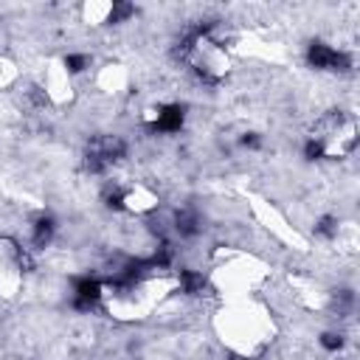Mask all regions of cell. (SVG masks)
<instances>
[{
    "instance_id": "cell-7",
    "label": "cell",
    "mask_w": 360,
    "mask_h": 360,
    "mask_svg": "<svg viewBox=\"0 0 360 360\" xmlns=\"http://www.w3.org/2000/svg\"><path fill=\"white\" fill-rule=\"evenodd\" d=\"M180 287H183V293L186 296H203L205 293V287H208V281H205V276L203 273H197V270H180Z\"/></svg>"
},
{
    "instance_id": "cell-14",
    "label": "cell",
    "mask_w": 360,
    "mask_h": 360,
    "mask_svg": "<svg viewBox=\"0 0 360 360\" xmlns=\"http://www.w3.org/2000/svg\"><path fill=\"white\" fill-rule=\"evenodd\" d=\"M231 360H251L248 354H231Z\"/></svg>"
},
{
    "instance_id": "cell-13",
    "label": "cell",
    "mask_w": 360,
    "mask_h": 360,
    "mask_svg": "<svg viewBox=\"0 0 360 360\" xmlns=\"http://www.w3.org/2000/svg\"><path fill=\"white\" fill-rule=\"evenodd\" d=\"M240 143H242V147H251V150H256V147H259V135H256V132H245V135L240 138Z\"/></svg>"
},
{
    "instance_id": "cell-3",
    "label": "cell",
    "mask_w": 360,
    "mask_h": 360,
    "mask_svg": "<svg viewBox=\"0 0 360 360\" xmlns=\"http://www.w3.org/2000/svg\"><path fill=\"white\" fill-rule=\"evenodd\" d=\"M104 299V284L96 276H79L74 279V296H70V307L77 313H93Z\"/></svg>"
},
{
    "instance_id": "cell-11",
    "label": "cell",
    "mask_w": 360,
    "mask_h": 360,
    "mask_svg": "<svg viewBox=\"0 0 360 360\" xmlns=\"http://www.w3.org/2000/svg\"><path fill=\"white\" fill-rule=\"evenodd\" d=\"M315 234H318V237H327V240L338 237V220H335V217H324V220H318Z\"/></svg>"
},
{
    "instance_id": "cell-4",
    "label": "cell",
    "mask_w": 360,
    "mask_h": 360,
    "mask_svg": "<svg viewBox=\"0 0 360 360\" xmlns=\"http://www.w3.org/2000/svg\"><path fill=\"white\" fill-rule=\"evenodd\" d=\"M183 118H186L183 104H161L152 124H150V130L152 132H180Z\"/></svg>"
},
{
    "instance_id": "cell-9",
    "label": "cell",
    "mask_w": 360,
    "mask_h": 360,
    "mask_svg": "<svg viewBox=\"0 0 360 360\" xmlns=\"http://www.w3.org/2000/svg\"><path fill=\"white\" fill-rule=\"evenodd\" d=\"M135 15V6L132 3H121V0H118V3H113V9H110V23H124V20H130Z\"/></svg>"
},
{
    "instance_id": "cell-12",
    "label": "cell",
    "mask_w": 360,
    "mask_h": 360,
    "mask_svg": "<svg viewBox=\"0 0 360 360\" xmlns=\"http://www.w3.org/2000/svg\"><path fill=\"white\" fill-rule=\"evenodd\" d=\"M321 346H324L327 352H338V349L343 346V335H341V332H324V335H321Z\"/></svg>"
},
{
    "instance_id": "cell-8",
    "label": "cell",
    "mask_w": 360,
    "mask_h": 360,
    "mask_svg": "<svg viewBox=\"0 0 360 360\" xmlns=\"http://www.w3.org/2000/svg\"><path fill=\"white\" fill-rule=\"evenodd\" d=\"M304 158L307 161H321V158H327V147L315 138V135H310L307 138V143H304Z\"/></svg>"
},
{
    "instance_id": "cell-5",
    "label": "cell",
    "mask_w": 360,
    "mask_h": 360,
    "mask_svg": "<svg viewBox=\"0 0 360 360\" xmlns=\"http://www.w3.org/2000/svg\"><path fill=\"white\" fill-rule=\"evenodd\" d=\"M54 231H56V223H54L51 214H37L34 223H31V245L37 251L48 248L51 240H54Z\"/></svg>"
},
{
    "instance_id": "cell-1",
    "label": "cell",
    "mask_w": 360,
    "mask_h": 360,
    "mask_svg": "<svg viewBox=\"0 0 360 360\" xmlns=\"http://www.w3.org/2000/svg\"><path fill=\"white\" fill-rule=\"evenodd\" d=\"M127 158V143L118 135H96L91 138L88 150H85V169L93 175L107 172L110 166H116L118 161Z\"/></svg>"
},
{
    "instance_id": "cell-6",
    "label": "cell",
    "mask_w": 360,
    "mask_h": 360,
    "mask_svg": "<svg viewBox=\"0 0 360 360\" xmlns=\"http://www.w3.org/2000/svg\"><path fill=\"white\" fill-rule=\"evenodd\" d=\"M172 228H175L183 240L197 237V234H200V217H197V211H191V208H180V211L175 214Z\"/></svg>"
},
{
    "instance_id": "cell-2",
    "label": "cell",
    "mask_w": 360,
    "mask_h": 360,
    "mask_svg": "<svg viewBox=\"0 0 360 360\" xmlns=\"http://www.w3.org/2000/svg\"><path fill=\"white\" fill-rule=\"evenodd\" d=\"M307 65L315 68V70H332V74H346V70L352 68V59L349 54L315 40L307 45Z\"/></svg>"
},
{
    "instance_id": "cell-10",
    "label": "cell",
    "mask_w": 360,
    "mask_h": 360,
    "mask_svg": "<svg viewBox=\"0 0 360 360\" xmlns=\"http://www.w3.org/2000/svg\"><path fill=\"white\" fill-rule=\"evenodd\" d=\"M65 68H68V74H82L85 68H91V59L85 54H68L65 56Z\"/></svg>"
}]
</instances>
